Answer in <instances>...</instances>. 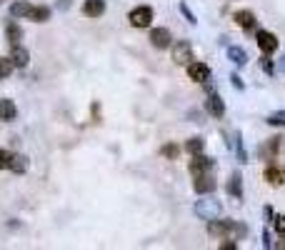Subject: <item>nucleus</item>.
Segmentation results:
<instances>
[{"label": "nucleus", "mask_w": 285, "mask_h": 250, "mask_svg": "<svg viewBox=\"0 0 285 250\" xmlns=\"http://www.w3.org/2000/svg\"><path fill=\"white\" fill-rule=\"evenodd\" d=\"M208 233L215 238H230V240H243L248 235V228L235 220H208Z\"/></svg>", "instance_id": "nucleus-1"}, {"label": "nucleus", "mask_w": 285, "mask_h": 250, "mask_svg": "<svg viewBox=\"0 0 285 250\" xmlns=\"http://www.w3.org/2000/svg\"><path fill=\"white\" fill-rule=\"evenodd\" d=\"M220 210H223L220 203L215 198H210V193H205V198L195 203V215L200 220H215V218H220Z\"/></svg>", "instance_id": "nucleus-2"}, {"label": "nucleus", "mask_w": 285, "mask_h": 250, "mask_svg": "<svg viewBox=\"0 0 285 250\" xmlns=\"http://www.w3.org/2000/svg\"><path fill=\"white\" fill-rule=\"evenodd\" d=\"M128 20H130V25H133V28H150L153 8H148V5H138V8H133V10H130Z\"/></svg>", "instance_id": "nucleus-3"}, {"label": "nucleus", "mask_w": 285, "mask_h": 250, "mask_svg": "<svg viewBox=\"0 0 285 250\" xmlns=\"http://www.w3.org/2000/svg\"><path fill=\"white\" fill-rule=\"evenodd\" d=\"M285 150V138L283 135H275V138H270L265 145H260V150H258V155H260V160H273L278 153H283Z\"/></svg>", "instance_id": "nucleus-4"}, {"label": "nucleus", "mask_w": 285, "mask_h": 250, "mask_svg": "<svg viewBox=\"0 0 285 250\" xmlns=\"http://www.w3.org/2000/svg\"><path fill=\"white\" fill-rule=\"evenodd\" d=\"M173 60H175L178 65H188L190 60H193V45H190L188 40L173 43Z\"/></svg>", "instance_id": "nucleus-5"}, {"label": "nucleus", "mask_w": 285, "mask_h": 250, "mask_svg": "<svg viewBox=\"0 0 285 250\" xmlns=\"http://www.w3.org/2000/svg\"><path fill=\"white\" fill-rule=\"evenodd\" d=\"M213 165H215V160L208 158V155H203V153L193 155V160H190V175L195 178V175L210 173V170H213Z\"/></svg>", "instance_id": "nucleus-6"}, {"label": "nucleus", "mask_w": 285, "mask_h": 250, "mask_svg": "<svg viewBox=\"0 0 285 250\" xmlns=\"http://www.w3.org/2000/svg\"><path fill=\"white\" fill-rule=\"evenodd\" d=\"M255 40H258V48H260L265 55H270V53L278 50V38H275L273 33H268V30H258Z\"/></svg>", "instance_id": "nucleus-7"}, {"label": "nucleus", "mask_w": 285, "mask_h": 250, "mask_svg": "<svg viewBox=\"0 0 285 250\" xmlns=\"http://www.w3.org/2000/svg\"><path fill=\"white\" fill-rule=\"evenodd\" d=\"M150 43L155 48H160V50H165V48H170L173 43V35L168 28H153L150 30Z\"/></svg>", "instance_id": "nucleus-8"}, {"label": "nucleus", "mask_w": 285, "mask_h": 250, "mask_svg": "<svg viewBox=\"0 0 285 250\" xmlns=\"http://www.w3.org/2000/svg\"><path fill=\"white\" fill-rule=\"evenodd\" d=\"M188 75L190 80H195V83H208L210 80V68L205 63H188Z\"/></svg>", "instance_id": "nucleus-9"}, {"label": "nucleus", "mask_w": 285, "mask_h": 250, "mask_svg": "<svg viewBox=\"0 0 285 250\" xmlns=\"http://www.w3.org/2000/svg\"><path fill=\"white\" fill-rule=\"evenodd\" d=\"M265 180L270 185H283L285 183V165H275V163H270L265 168Z\"/></svg>", "instance_id": "nucleus-10"}, {"label": "nucleus", "mask_w": 285, "mask_h": 250, "mask_svg": "<svg viewBox=\"0 0 285 250\" xmlns=\"http://www.w3.org/2000/svg\"><path fill=\"white\" fill-rule=\"evenodd\" d=\"M193 188H195V193H200V195H205V193H213V190H215V178H213L210 173L195 175V183H193Z\"/></svg>", "instance_id": "nucleus-11"}, {"label": "nucleus", "mask_w": 285, "mask_h": 250, "mask_svg": "<svg viewBox=\"0 0 285 250\" xmlns=\"http://www.w3.org/2000/svg\"><path fill=\"white\" fill-rule=\"evenodd\" d=\"M233 18H235V23H238L243 30H253V28H258V18H255V13H250V10H238Z\"/></svg>", "instance_id": "nucleus-12"}, {"label": "nucleus", "mask_w": 285, "mask_h": 250, "mask_svg": "<svg viewBox=\"0 0 285 250\" xmlns=\"http://www.w3.org/2000/svg\"><path fill=\"white\" fill-rule=\"evenodd\" d=\"M205 108H208V113L213 118H223V116H225V103H223V98L218 95V93H213V95L208 98Z\"/></svg>", "instance_id": "nucleus-13"}, {"label": "nucleus", "mask_w": 285, "mask_h": 250, "mask_svg": "<svg viewBox=\"0 0 285 250\" xmlns=\"http://www.w3.org/2000/svg\"><path fill=\"white\" fill-rule=\"evenodd\" d=\"M83 13L88 18H100L105 13V0H85L83 3Z\"/></svg>", "instance_id": "nucleus-14"}, {"label": "nucleus", "mask_w": 285, "mask_h": 250, "mask_svg": "<svg viewBox=\"0 0 285 250\" xmlns=\"http://www.w3.org/2000/svg\"><path fill=\"white\" fill-rule=\"evenodd\" d=\"M5 38H8V45H10V48H13V45H20L23 30H20V25L15 20H8V25H5Z\"/></svg>", "instance_id": "nucleus-15"}, {"label": "nucleus", "mask_w": 285, "mask_h": 250, "mask_svg": "<svg viewBox=\"0 0 285 250\" xmlns=\"http://www.w3.org/2000/svg\"><path fill=\"white\" fill-rule=\"evenodd\" d=\"M10 60H13L15 68H25L28 60H30V53H28L23 45H13V48H10Z\"/></svg>", "instance_id": "nucleus-16"}, {"label": "nucleus", "mask_w": 285, "mask_h": 250, "mask_svg": "<svg viewBox=\"0 0 285 250\" xmlns=\"http://www.w3.org/2000/svg\"><path fill=\"white\" fill-rule=\"evenodd\" d=\"M18 118V108L13 100L8 98H0V120H15Z\"/></svg>", "instance_id": "nucleus-17"}, {"label": "nucleus", "mask_w": 285, "mask_h": 250, "mask_svg": "<svg viewBox=\"0 0 285 250\" xmlns=\"http://www.w3.org/2000/svg\"><path fill=\"white\" fill-rule=\"evenodd\" d=\"M228 193L233 195V198H238V200L243 198V175L238 173V170L230 175V180H228Z\"/></svg>", "instance_id": "nucleus-18"}, {"label": "nucleus", "mask_w": 285, "mask_h": 250, "mask_svg": "<svg viewBox=\"0 0 285 250\" xmlns=\"http://www.w3.org/2000/svg\"><path fill=\"white\" fill-rule=\"evenodd\" d=\"M28 18L35 20V23H45V20H50V8L48 5H33L30 13H28Z\"/></svg>", "instance_id": "nucleus-19"}, {"label": "nucleus", "mask_w": 285, "mask_h": 250, "mask_svg": "<svg viewBox=\"0 0 285 250\" xmlns=\"http://www.w3.org/2000/svg\"><path fill=\"white\" fill-rule=\"evenodd\" d=\"M8 168L13 170V173H18V175H23L25 170H28V158L25 155H10V163H8Z\"/></svg>", "instance_id": "nucleus-20"}, {"label": "nucleus", "mask_w": 285, "mask_h": 250, "mask_svg": "<svg viewBox=\"0 0 285 250\" xmlns=\"http://www.w3.org/2000/svg\"><path fill=\"white\" fill-rule=\"evenodd\" d=\"M228 58L233 60L238 68H243V65L248 63V53L243 50V48H238V45H230V48H228Z\"/></svg>", "instance_id": "nucleus-21"}, {"label": "nucleus", "mask_w": 285, "mask_h": 250, "mask_svg": "<svg viewBox=\"0 0 285 250\" xmlns=\"http://www.w3.org/2000/svg\"><path fill=\"white\" fill-rule=\"evenodd\" d=\"M30 8H33V5H30L28 0H18V3L10 5V15H13V18H28Z\"/></svg>", "instance_id": "nucleus-22"}, {"label": "nucleus", "mask_w": 285, "mask_h": 250, "mask_svg": "<svg viewBox=\"0 0 285 250\" xmlns=\"http://www.w3.org/2000/svg\"><path fill=\"white\" fill-rule=\"evenodd\" d=\"M203 148H205V140H203V138H190L188 143H185V150H188L190 155L203 153Z\"/></svg>", "instance_id": "nucleus-23"}, {"label": "nucleus", "mask_w": 285, "mask_h": 250, "mask_svg": "<svg viewBox=\"0 0 285 250\" xmlns=\"http://www.w3.org/2000/svg\"><path fill=\"white\" fill-rule=\"evenodd\" d=\"M233 145H235L238 160H240V163H248V153H245V148H243V135H240V133H235V140H233Z\"/></svg>", "instance_id": "nucleus-24"}, {"label": "nucleus", "mask_w": 285, "mask_h": 250, "mask_svg": "<svg viewBox=\"0 0 285 250\" xmlns=\"http://www.w3.org/2000/svg\"><path fill=\"white\" fill-rule=\"evenodd\" d=\"M13 68H15V65H13V60H10V58H3V55H0V80L10 78Z\"/></svg>", "instance_id": "nucleus-25"}, {"label": "nucleus", "mask_w": 285, "mask_h": 250, "mask_svg": "<svg viewBox=\"0 0 285 250\" xmlns=\"http://www.w3.org/2000/svg\"><path fill=\"white\" fill-rule=\"evenodd\" d=\"M160 153H163V158H170V160H175V158L180 155V148H178L175 143H168V145H163V150H160Z\"/></svg>", "instance_id": "nucleus-26"}, {"label": "nucleus", "mask_w": 285, "mask_h": 250, "mask_svg": "<svg viewBox=\"0 0 285 250\" xmlns=\"http://www.w3.org/2000/svg\"><path fill=\"white\" fill-rule=\"evenodd\" d=\"M268 123H270V125H285V110L270 113V116H268Z\"/></svg>", "instance_id": "nucleus-27"}, {"label": "nucleus", "mask_w": 285, "mask_h": 250, "mask_svg": "<svg viewBox=\"0 0 285 250\" xmlns=\"http://www.w3.org/2000/svg\"><path fill=\"white\" fill-rule=\"evenodd\" d=\"M260 68L265 70L268 75H273V73H275V65H273V60L268 58V55H265V58H260Z\"/></svg>", "instance_id": "nucleus-28"}, {"label": "nucleus", "mask_w": 285, "mask_h": 250, "mask_svg": "<svg viewBox=\"0 0 285 250\" xmlns=\"http://www.w3.org/2000/svg\"><path fill=\"white\" fill-rule=\"evenodd\" d=\"M273 225H275V230H278V233H283V235H285V215L273 218Z\"/></svg>", "instance_id": "nucleus-29"}, {"label": "nucleus", "mask_w": 285, "mask_h": 250, "mask_svg": "<svg viewBox=\"0 0 285 250\" xmlns=\"http://www.w3.org/2000/svg\"><path fill=\"white\" fill-rule=\"evenodd\" d=\"M8 163H10V153L0 148V170H5V168H8Z\"/></svg>", "instance_id": "nucleus-30"}, {"label": "nucleus", "mask_w": 285, "mask_h": 250, "mask_svg": "<svg viewBox=\"0 0 285 250\" xmlns=\"http://www.w3.org/2000/svg\"><path fill=\"white\" fill-rule=\"evenodd\" d=\"M180 13H183V15H185V18H188L190 23H193V25H195V23H198V20H195V15H193V13H190V8H188V5H185V3H183V5H180Z\"/></svg>", "instance_id": "nucleus-31"}, {"label": "nucleus", "mask_w": 285, "mask_h": 250, "mask_svg": "<svg viewBox=\"0 0 285 250\" xmlns=\"http://www.w3.org/2000/svg\"><path fill=\"white\" fill-rule=\"evenodd\" d=\"M263 245H265V248H273V240H270V233H263Z\"/></svg>", "instance_id": "nucleus-32"}, {"label": "nucleus", "mask_w": 285, "mask_h": 250, "mask_svg": "<svg viewBox=\"0 0 285 250\" xmlns=\"http://www.w3.org/2000/svg\"><path fill=\"white\" fill-rule=\"evenodd\" d=\"M230 80H233V85H235L238 90H243V80H240V78H238V75H233Z\"/></svg>", "instance_id": "nucleus-33"}, {"label": "nucleus", "mask_w": 285, "mask_h": 250, "mask_svg": "<svg viewBox=\"0 0 285 250\" xmlns=\"http://www.w3.org/2000/svg\"><path fill=\"white\" fill-rule=\"evenodd\" d=\"M265 218H268V223H273V218H275V213H273V208H270V205L265 208Z\"/></svg>", "instance_id": "nucleus-34"}, {"label": "nucleus", "mask_w": 285, "mask_h": 250, "mask_svg": "<svg viewBox=\"0 0 285 250\" xmlns=\"http://www.w3.org/2000/svg\"><path fill=\"white\" fill-rule=\"evenodd\" d=\"M58 8H60V10H68V8H70V0H60Z\"/></svg>", "instance_id": "nucleus-35"}, {"label": "nucleus", "mask_w": 285, "mask_h": 250, "mask_svg": "<svg viewBox=\"0 0 285 250\" xmlns=\"http://www.w3.org/2000/svg\"><path fill=\"white\" fill-rule=\"evenodd\" d=\"M220 248H223V250H233V248H238V243H223Z\"/></svg>", "instance_id": "nucleus-36"}, {"label": "nucleus", "mask_w": 285, "mask_h": 250, "mask_svg": "<svg viewBox=\"0 0 285 250\" xmlns=\"http://www.w3.org/2000/svg\"><path fill=\"white\" fill-rule=\"evenodd\" d=\"M273 248H285V240H280V243H273Z\"/></svg>", "instance_id": "nucleus-37"}, {"label": "nucleus", "mask_w": 285, "mask_h": 250, "mask_svg": "<svg viewBox=\"0 0 285 250\" xmlns=\"http://www.w3.org/2000/svg\"><path fill=\"white\" fill-rule=\"evenodd\" d=\"M280 70L285 73V55H283V60H280Z\"/></svg>", "instance_id": "nucleus-38"}, {"label": "nucleus", "mask_w": 285, "mask_h": 250, "mask_svg": "<svg viewBox=\"0 0 285 250\" xmlns=\"http://www.w3.org/2000/svg\"><path fill=\"white\" fill-rule=\"evenodd\" d=\"M0 3H3V0H0Z\"/></svg>", "instance_id": "nucleus-39"}]
</instances>
